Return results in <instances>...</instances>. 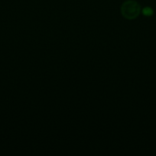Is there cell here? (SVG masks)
I'll list each match as a JSON object with an SVG mask.
<instances>
[{"label":"cell","instance_id":"6da1fadb","mask_svg":"<svg viewBox=\"0 0 156 156\" xmlns=\"http://www.w3.org/2000/svg\"><path fill=\"white\" fill-rule=\"evenodd\" d=\"M121 14L125 18L132 20L137 18L141 12V6L134 0H127L121 5Z\"/></svg>","mask_w":156,"mask_h":156},{"label":"cell","instance_id":"7a4b0ae2","mask_svg":"<svg viewBox=\"0 0 156 156\" xmlns=\"http://www.w3.org/2000/svg\"><path fill=\"white\" fill-rule=\"evenodd\" d=\"M154 12H153V9L150 7H145L142 9V14H143L145 16L150 17L153 15Z\"/></svg>","mask_w":156,"mask_h":156}]
</instances>
